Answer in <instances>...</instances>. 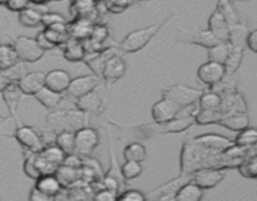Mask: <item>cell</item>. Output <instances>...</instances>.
<instances>
[{
  "mask_svg": "<svg viewBox=\"0 0 257 201\" xmlns=\"http://www.w3.org/2000/svg\"><path fill=\"white\" fill-rule=\"evenodd\" d=\"M23 94L34 95L38 90L45 85V73L43 72H29L25 73L17 82Z\"/></svg>",
  "mask_w": 257,
  "mask_h": 201,
  "instance_id": "obj_12",
  "label": "cell"
},
{
  "mask_svg": "<svg viewBox=\"0 0 257 201\" xmlns=\"http://www.w3.org/2000/svg\"><path fill=\"white\" fill-rule=\"evenodd\" d=\"M29 198L32 201H48V200H53V197L48 196L47 193L42 192L40 190H38L37 187H33L32 192H30Z\"/></svg>",
  "mask_w": 257,
  "mask_h": 201,
  "instance_id": "obj_54",
  "label": "cell"
},
{
  "mask_svg": "<svg viewBox=\"0 0 257 201\" xmlns=\"http://www.w3.org/2000/svg\"><path fill=\"white\" fill-rule=\"evenodd\" d=\"M124 155L125 160L137 161V162H142L147 158V150L145 146L140 142H132L124 147Z\"/></svg>",
  "mask_w": 257,
  "mask_h": 201,
  "instance_id": "obj_38",
  "label": "cell"
},
{
  "mask_svg": "<svg viewBox=\"0 0 257 201\" xmlns=\"http://www.w3.org/2000/svg\"><path fill=\"white\" fill-rule=\"evenodd\" d=\"M142 162H137V161L125 160V162L120 167V173H122L123 178L127 181L137 178L142 173Z\"/></svg>",
  "mask_w": 257,
  "mask_h": 201,
  "instance_id": "obj_44",
  "label": "cell"
},
{
  "mask_svg": "<svg viewBox=\"0 0 257 201\" xmlns=\"http://www.w3.org/2000/svg\"><path fill=\"white\" fill-rule=\"evenodd\" d=\"M54 175L63 187H70L82 177V171H80V168L69 167V166H65L62 163L57 167Z\"/></svg>",
  "mask_w": 257,
  "mask_h": 201,
  "instance_id": "obj_26",
  "label": "cell"
},
{
  "mask_svg": "<svg viewBox=\"0 0 257 201\" xmlns=\"http://www.w3.org/2000/svg\"><path fill=\"white\" fill-rule=\"evenodd\" d=\"M15 52L19 60L24 63H35L44 55V50L38 45L35 38L20 35L13 42Z\"/></svg>",
  "mask_w": 257,
  "mask_h": 201,
  "instance_id": "obj_3",
  "label": "cell"
},
{
  "mask_svg": "<svg viewBox=\"0 0 257 201\" xmlns=\"http://www.w3.org/2000/svg\"><path fill=\"white\" fill-rule=\"evenodd\" d=\"M47 125L52 128L53 132L59 133L65 131V111H54L45 117Z\"/></svg>",
  "mask_w": 257,
  "mask_h": 201,
  "instance_id": "obj_43",
  "label": "cell"
},
{
  "mask_svg": "<svg viewBox=\"0 0 257 201\" xmlns=\"http://www.w3.org/2000/svg\"><path fill=\"white\" fill-rule=\"evenodd\" d=\"M225 168L218 167H203L198 168L191 173V180L197 183L201 188H212L217 186L225 178Z\"/></svg>",
  "mask_w": 257,
  "mask_h": 201,
  "instance_id": "obj_5",
  "label": "cell"
},
{
  "mask_svg": "<svg viewBox=\"0 0 257 201\" xmlns=\"http://www.w3.org/2000/svg\"><path fill=\"white\" fill-rule=\"evenodd\" d=\"M38 190H40L42 192L47 193L50 197H57L60 192H62L63 186L60 185V182L58 181V178L55 177L54 173H48V175H42L35 180V186Z\"/></svg>",
  "mask_w": 257,
  "mask_h": 201,
  "instance_id": "obj_19",
  "label": "cell"
},
{
  "mask_svg": "<svg viewBox=\"0 0 257 201\" xmlns=\"http://www.w3.org/2000/svg\"><path fill=\"white\" fill-rule=\"evenodd\" d=\"M8 83H10L9 79H8V78L4 75V73H3L2 70H0V93H2L3 89H4V88L7 87Z\"/></svg>",
  "mask_w": 257,
  "mask_h": 201,
  "instance_id": "obj_56",
  "label": "cell"
},
{
  "mask_svg": "<svg viewBox=\"0 0 257 201\" xmlns=\"http://www.w3.org/2000/svg\"><path fill=\"white\" fill-rule=\"evenodd\" d=\"M72 77L64 69H53L45 73V87L58 93L67 92Z\"/></svg>",
  "mask_w": 257,
  "mask_h": 201,
  "instance_id": "obj_14",
  "label": "cell"
},
{
  "mask_svg": "<svg viewBox=\"0 0 257 201\" xmlns=\"http://www.w3.org/2000/svg\"><path fill=\"white\" fill-rule=\"evenodd\" d=\"M231 2H232V3H235V2H250V0H231Z\"/></svg>",
  "mask_w": 257,
  "mask_h": 201,
  "instance_id": "obj_60",
  "label": "cell"
},
{
  "mask_svg": "<svg viewBox=\"0 0 257 201\" xmlns=\"http://www.w3.org/2000/svg\"><path fill=\"white\" fill-rule=\"evenodd\" d=\"M257 142V130L255 127H246L238 131L237 136L233 140V143L241 147H252Z\"/></svg>",
  "mask_w": 257,
  "mask_h": 201,
  "instance_id": "obj_37",
  "label": "cell"
},
{
  "mask_svg": "<svg viewBox=\"0 0 257 201\" xmlns=\"http://www.w3.org/2000/svg\"><path fill=\"white\" fill-rule=\"evenodd\" d=\"M220 112L222 115L230 113H247V103L245 97L237 89L231 90L221 95Z\"/></svg>",
  "mask_w": 257,
  "mask_h": 201,
  "instance_id": "obj_10",
  "label": "cell"
},
{
  "mask_svg": "<svg viewBox=\"0 0 257 201\" xmlns=\"http://www.w3.org/2000/svg\"><path fill=\"white\" fill-rule=\"evenodd\" d=\"M19 62L14 47L10 44H0V70L9 69Z\"/></svg>",
  "mask_w": 257,
  "mask_h": 201,
  "instance_id": "obj_32",
  "label": "cell"
},
{
  "mask_svg": "<svg viewBox=\"0 0 257 201\" xmlns=\"http://www.w3.org/2000/svg\"><path fill=\"white\" fill-rule=\"evenodd\" d=\"M181 111L182 108L180 106H177L168 98L162 97V99L156 102L152 107L153 121L158 125H165L166 122L177 117Z\"/></svg>",
  "mask_w": 257,
  "mask_h": 201,
  "instance_id": "obj_9",
  "label": "cell"
},
{
  "mask_svg": "<svg viewBox=\"0 0 257 201\" xmlns=\"http://www.w3.org/2000/svg\"><path fill=\"white\" fill-rule=\"evenodd\" d=\"M221 95L212 90H203L201 97L198 98V108L205 111H220Z\"/></svg>",
  "mask_w": 257,
  "mask_h": 201,
  "instance_id": "obj_33",
  "label": "cell"
},
{
  "mask_svg": "<svg viewBox=\"0 0 257 201\" xmlns=\"http://www.w3.org/2000/svg\"><path fill=\"white\" fill-rule=\"evenodd\" d=\"M216 9L223 15V18L226 19V22L228 23V25L236 24V23L240 22V17L237 14V10L233 7V3L231 0H217V5H216Z\"/></svg>",
  "mask_w": 257,
  "mask_h": 201,
  "instance_id": "obj_36",
  "label": "cell"
},
{
  "mask_svg": "<svg viewBox=\"0 0 257 201\" xmlns=\"http://www.w3.org/2000/svg\"><path fill=\"white\" fill-rule=\"evenodd\" d=\"M243 53H245V49H241V48H236L231 45L230 53H228V55L226 57L225 62L222 64L223 68H225L226 75H232L240 68L243 59Z\"/></svg>",
  "mask_w": 257,
  "mask_h": 201,
  "instance_id": "obj_31",
  "label": "cell"
},
{
  "mask_svg": "<svg viewBox=\"0 0 257 201\" xmlns=\"http://www.w3.org/2000/svg\"><path fill=\"white\" fill-rule=\"evenodd\" d=\"M173 17H175V15H171L167 19L163 20L162 23H160V24L150 25V27L137 29L135 30V32L127 34L124 37V39L122 40V43L119 44V49L125 53L140 52L141 49H143V48L152 40V38L157 34L158 30H160L163 25L167 24Z\"/></svg>",
  "mask_w": 257,
  "mask_h": 201,
  "instance_id": "obj_1",
  "label": "cell"
},
{
  "mask_svg": "<svg viewBox=\"0 0 257 201\" xmlns=\"http://www.w3.org/2000/svg\"><path fill=\"white\" fill-rule=\"evenodd\" d=\"M99 84L100 78L98 75H80V77L72 78L67 88V93L77 99V98L94 90Z\"/></svg>",
  "mask_w": 257,
  "mask_h": 201,
  "instance_id": "obj_8",
  "label": "cell"
},
{
  "mask_svg": "<svg viewBox=\"0 0 257 201\" xmlns=\"http://www.w3.org/2000/svg\"><path fill=\"white\" fill-rule=\"evenodd\" d=\"M34 97H35V99L40 103V105L44 106L45 108H49V110H52V108H55L58 105H59L60 100H62V98H63V93L54 92V90L49 89V88L45 87L44 85L42 89L38 90V92L35 93Z\"/></svg>",
  "mask_w": 257,
  "mask_h": 201,
  "instance_id": "obj_30",
  "label": "cell"
},
{
  "mask_svg": "<svg viewBox=\"0 0 257 201\" xmlns=\"http://www.w3.org/2000/svg\"><path fill=\"white\" fill-rule=\"evenodd\" d=\"M228 23L223 18V15L217 9L213 10L208 19V30L220 40H227L228 35Z\"/></svg>",
  "mask_w": 257,
  "mask_h": 201,
  "instance_id": "obj_21",
  "label": "cell"
},
{
  "mask_svg": "<svg viewBox=\"0 0 257 201\" xmlns=\"http://www.w3.org/2000/svg\"><path fill=\"white\" fill-rule=\"evenodd\" d=\"M225 68L221 63L211 62V60H207L206 63H203L197 70V78L201 83L203 84L211 85L216 84L220 80H222L225 78Z\"/></svg>",
  "mask_w": 257,
  "mask_h": 201,
  "instance_id": "obj_11",
  "label": "cell"
},
{
  "mask_svg": "<svg viewBox=\"0 0 257 201\" xmlns=\"http://www.w3.org/2000/svg\"><path fill=\"white\" fill-rule=\"evenodd\" d=\"M217 125L227 128L230 131H238L250 126V117L247 113H230V115H222Z\"/></svg>",
  "mask_w": 257,
  "mask_h": 201,
  "instance_id": "obj_20",
  "label": "cell"
},
{
  "mask_svg": "<svg viewBox=\"0 0 257 201\" xmlns=\"http://www.w3.org/2000/svg\"><path fill=\"white\" fill-rule=\"evenodd\" d=\"M202 92V89L188 87L186 84H175L168 88H163L162 97L168 98L183 110V108L196 105Z\"/></svg>",
  "mask_w": 257,
  "mask_h": 201,
  "instance_id": "obj_2",
  "label": "cell"
},
{
  "mask_svg": "<svg viewBox=\"0 0 257 201\" xmlns=\"http://www.w3.org/2000/svg\"><path fill=\"white\" fill-rule=\"evenodd\" d=\"M88 125L87 113L79 110L65 111V131L75 132Z\"/></svg>",
  "mask_w": 257,
  "mask_h": 201,
  "instance_id": "obj_28",
  "label": "cell"
},
{
  "mask_svg": "<svg viewBox=\"0 0 257 201\" xmlns=\"http://www.w3.org/2000/svg\"><path fill=\"white\" fill-rule=\"evenodd\" d=\"M94 24V22L87 19V18H74L73 22L68 23L69 37L73 39L80 40V42H85V40L89 39Z\"/></svg>",
  "mask_w": 257,
  "mask_h": 201,
  "instance_id": "obj_15",
  "label": "cell"
},
{
  "mask_svg": "<svg viewBox=\"0 0 257 201\" xmlns=\"http://www.w3.org/2000/svg\"><path fill=\"white\" fill-rule=\"evenodd\" d=\"M54 143L65 153V155L73 153L74 152V132L63 131V132L57 133Z\"/></svg>",
  "mask_w": 257,
  "mask_h": 201,
  "instance_id": "obj_40",
  "label": "cell"
},
{
  "mask_svg": "<svg viewBox=\"0 0 257 201\" xmlns=\"http://www.w3.org/2000/svg\"><path fill=\"white\" fill-rule=\"evenodd\" d=\"M125 70H127V64L124 59L120 55L112 54L105 59L103 64L100 79H103L108 84H112L125 74Z\"/></svg>",
  "mask_w": 257,
  "mask_h": 201,
  "instance_id": "obj_6",
  "label": "cell"
},
{
  "mask_svg": "<svg viewBox=\"0 0 257 201\" xmlns=\"http://www.w3.org/2000/svg\"><path fill=\"white\" fill-rule=\"evenodd\" d=\"M195 123V118L192 115L185 116V117H175L173 120L168 121L162 126L163 133H181L183 131L188 130L191 126Z\"/></svg>",
  "mask_w": 257,
  "mask_h": 201,
  "instance_id": "obj_29",
  "label": "cell"
},
{
  "mask_svg": "<svg viewBox=\"0 0 257 201\" xmlns=\"http://www.w3.org/2000/svg\"><path fill=\"white\" fill-rule=\"evenodd\" d=\"M63 45H64V47H63V55H64V58L68 62H83L85 55V48L83 42L69 38V39L67 40V43Z\"/></svg>",
  "mask_w": 257,
  "mask_h": 201,
  "instance_id": "obj_22",
  "label": "cell"
},
{
  "mask_svg": "<svg viewBox=\"0 0 257 201\" xmlns=\"http://www.w3.org/2000/svg\"><path fill=\"white\" fill-rule=\"evenodd\" d=\"M207 50H208L207 53L208 60L223 64L226 57H227L228 53H230L231 50V44L228 42H226V40H222V42L217 43V44L213 45V47L208 48Z\"/></svg>",
  "mask_w": 257,
  "mask_h": 201,
  "instance_id": "obj_35",
  "label": "cell"
},
{
  "mask_svg": "<svg viewBox=\"0 0 257 201\" xmlns=\"http://www.w3.org/2000/svg\"><path fill=\"white\" fill-rule=\"evenodd\" d=\"M248 29L245 24H241L240 22L232 24L228 27V35L226 42L230 43L232 47L241 48L245 49L246 48V39H247Z\"/></svg>",
  "mask_w": 257,
  "mask_h": 201,
  "instance_id": "obj_27",
  "label": "cell"
},
{
  "mask_svg": "<svg viewBox=\"0 0 257 201\" xmlns=\"http://www.w3.org/2000/svg\"><path fill=\"white\" fill-rule=\"evenodd\" d=\"M102 186L105 188H109V190L117 191L118 190V180L112 176H105L102 181Z\"/></svg>",
  "mask_w": 257,
  "mask_h": 201,
  "instance_id": "obj_55",
  "label": "cell"
},
{
  "mask_svg": "<svg viewBox=\"0 0 257 201\" xmlns=\"http://www.w3.org/2000/svg\"><path fill=\"white\" fill-rule=\"evenodd\" d=\"M202 197L203 188H201L192 180L183 183L175 193V200L177 201H200Z\"/></svg>",
  "mask_w": 257,
  "mask_h": 201,
  "instance_id": "obj_23",
  "label": "cell"
},
{
  "mask_svg": "<svg viewBox=\"0 0 257 201\" xmlns=\"http://www.w3.org/2000/svg\"><path fill=\"white\" fill-rule=\"evenodd\" d=\"M35 40H37L38 45H39V47L42 48V49L44 50V52H45V50H52V49H54V48H57L54 44H53V43H50L49 40H48L47 38H45V35L43 34V32L38 33V35H37V38H35Z\"/></svg>",
  "mask_w": 257,
  "mask_h": 201,
  "instance_id": "obj_52",
  "label": "cell"
},
{
  "mask_svg": "<svg viewBox=\"0 0 257 201\" xmlns=\"http://www.w3.org/2000/svg\"><path fill=\"white\" fill-rule=\"evenodd\" d=\"M49 2H63V0H49Z\"/></svg>",
  "mask_w": 257,
  "mask_h": 201,
  "instance_id": "obj_61",
  "label": "cell"
},
{
  "mask_svg": "<svg viewBox=\"0 0 257 201\" xmlns=\"http://www.w3.org/2000/svg\"><path fill=\"white\" fill-rule=\"evenodd\" d=\"M177 42L201 45V47L208 49V48L213 47V45L222 42V40H220L217 37H215V35L207 29V30H196V32H193L191 35H185L183 33H181V35H178L177 38Z\"/></svg>",
  "mask_w": 257,
  "mask_h": 201,
  "instance_id": "obj_13",
  "label": "cell"
},
{
  "mask_svg": "<svg viewBox=\"0 0 257 201\" xmlns=\"http://www.w3.org/2000/svg\"><path fill=\"white\" fill-rule=\"evenodd\" d=\"M29 4V0H8V3L5 4V7L10 10V12L19 13L23 9L28 8Z\"/></svg>",
  "mask_w": 257,
  "mask_h": 201,
  "instance_id": "obj_51",
  "label": "cell"
},
{
  "mask_svg": "<svg viewBox=\"0 0 257 201\" xmlns=\"http://www.w3.org/2000/svg\"><path fill=\"white\" fill-rule=\"evenodd\" d=\"M193 140H195L196 142L201 143V145L206 146V147L220 151V152H222L226 148L233 145L232 140H230V138L227 137H223V136L220 135H201L195 137Z\"/></svg>",
  "mask_w": 257,
  "mask_h": 201,
  "instance_id": "obj_24",
  "label": "cell"
},
{
  "mask_svg": "<svg viewBox=\"0 0 257 201\" xmlns=\"http://www.w3.org/2000/svg\"><path fill=\"white\" fill-rule=\"evenodd\" d=\"M75 106H77V110L83 111L85 113H93V115L97 116L100 115L104 110V102L94 90L77 98Z\"/></svg>",
  "mask_w": 257,
  "mask_h": 201,
  "instance_id": "obj_16",
  "label": "cell"
},
{
  "mask_svg": "<svg viewBox=\"0 0 257 201\" xmlns=\"http://www.w3.org/2000/svg\"><path fill=\"white\" fill-rule=\"evenodd\" d=\"M69 9L73 19L74 18H87L95 23V20L99 18L97 13V3H94L93 0H72Z\"/></svg>",
  "mask_w": 257,
  "mask_h": 201,
  "instance_id": "obj_17",
  "label": "cell"
},
{
  "mask_svg": "<svg viewBox=\"0 0 257 201\" xmlns=\"http://www.w3.org/2000/svg\"><path fill=\"white\" fill-rule=\"evenodd\" d=\"M45 12H40L35 8H25L22 12H19V22L20 24L28 28H34L40 24L42 14Z\"/></svg>",
  "mask_w": 257,
  "mask_h": 201,
  "instance_id": "obj_34",
  "label": "cell"
},
{
  "mask_svg": "<svg viewBox=\"0 0 257 201\" xmlns=\"http://www.w3.org/2000/svg\"><path fill=\"white\" fill-rule=\"evenodd\" d=\"M14 137L23 147H25L30 152H39L45 146L43 142L42 133L30 126H19L15 131Z\"/></svg>",
  "mask_w": 257,
  "mask_h": 201,
  "instance_id": "obj_7",
  "label": "cell"
},
{
  "mask_svg": "<svg viewBox=\"0 0 257 201\" xmlns=\"http://www.w3.org/2000/svg\"><path fill=\"white\" fill-rule=\"evenodd\" d=\"M135 0H107L104 3L107 12L114 13V14H120L124 12L127 8H130L133 4Z\"/></svg>",
  "mask_w": 257,
  "mask_h": 201,
  "instance_id": "obj_45",
  "label": "cell"
},
{
  "mask_svg": "<svg viewBox=\"0 0 257 201\" xmlns=\"http://www.w3.org/2000/svg\"><path fill=\"white\" fill-rule=\"evenodd\" d=\"M40 155L44 158H47L49 162L54 163V165L59 166L62 165L63 160L65 157V153L58 147L55 143H52V145H47L42 148V151H39Z\"/></svg>",
  "mask_w": 257,
  "mask_h": 201,
  "instance_id": "obj_41",
  "label": "cell"
},
{
  "mask_svg": "<svg viewBox=\"0 0 257 201\" xmlns=\"http://www.w3.org/2000/svg\"><path fill=\"white\" fill-rule=\"evenodd\" d=\"M57 23H67L63 15L58 14V13H52V12H45L42 14V20H40V24L44 25V28L50 27L53 24H57Z\"/></svg>",
  "mask_w": 257,
  "mask_h": 201,
  "instance_id": "obj_47",
  "label": "cell"
},
{
  "mask_svg": "<svg viewBox=\"0 0 257 201\" xmlns=\"http://www.w3.org/2000/svg\"><path fill=\"white\" fill-rule=\"evenodd\" d=\"M99 145V133L92 127L80 128L74 132V152L88 157Z\"/></svg>",
  "mask_w": 257,
  "mask_h": 201,
  "instance_id": "obj_4",
  "label": "cell"
},
{
  "mask_svg": "<svg viewBox=\"0 0 257 201\" xmlns=\"http://www.w3.org/2000/svg\"><path fill=\"white\" fill-rule=\"evenodd\" d=\"M43 34L45 35L50 43L55 45V47H60V45L65 44L67 40L69 39V33H68V22L67 23H57L50 27L44 28L42 30Z\"/></svg>",
  "mask_w": 257,
  "mask_h": 201,
  "instance_id": "obj_18",
  "label": "cell"
},
{
  "mask_svg": "<svg viewBox=\"0 0 257 201\" xmlns=\"http://www.w3.org/2000/svg\"><path fill=\"white\" fill-rule=\"evenodd\" d=\"M246 47L251 50V52H257V32L256 30H251L248 32L247 39H246Z\"/></svg>",
  "mask_w": 257,
  "mask_h": 201,
  "instance_id": "obj_53",
  "label": "cell"
},
{
  "mask_svg": "<svg viewBox=\"0 0 257 201\" xmlns=\"http://www.w3.org/2000/svg\"><path fill=\"white\" fill-rule=\"evenodd\" d=\"M222 117V113L220 111H205L200 110L196 111V113L193 115V118H195V123L197 125H217L218 121Z\"/></svg>",
  "mask_w": 257,
  "mask_h": 201,
  "instance_id": "obj_39",
  "label": "cell"
},
{
  "mask_svg": "<svg viewBox=\"0 0 257 201\" xmlns=\"http://www.w3.org/2000/svg\"><path fill=\"white\" fill-rule=\"evenodd\" d=\"M238 171L243 177L256 178L257 177V156L256 153L246 156L242 162L238 165Z\"/></svg>",
  "mask_w": 257,
  "mask_h": 201,
  "instance_id": "obj_42",
  "label": "cell"
},
{
  "mask_svg": "<svg viewBox=\"0 0 257 201\" xmlns=\"http://www.w3.org/2000/svg\"><path fill=\"white\" fill-rule=\"evenodd\" d=\"M98 192H95L94 198L99 201H113L117 200V192L113 190H109V188L102 187L100 190H97Z\"/></svg>",
  "mask_w": 257,
  "mask_h": 201,
  "instance_id": "obj_49",
  "label": "cell"
},
{
  "mask_svg": "<svg viewBox=\"0 0 257 201\" xmlns=\"http://www.w3.org/2000/svg\"><path fill=\"white\" fill-rule=\"evenodd\" d=\"M93 2H94V3H105L107 0H93Z\"/></svg>",
  "mask_w": 257,
  "mask_h": 201,
  "instance_id": "obj_59",
  "label": "cell"
},
{
  "mask_svg": "<svg viewBox=\"0 0 257 201\" xmlns=\"http://www.w3.org/2000/svg\"><path fill=\"white\" fill-rule=\"evenodd\" d=\"M146 195L140 190H135V188H131V190H125L120 193L119 196H117V200H127V201H145Z\"/></svg>",
  "mask_w": 257,
  "mask_h": 201,
  "instance_id": "obj_48",
  "label": "cell"
},
{
  "mask_svg": "<svg viewBox=\"0 0 257 201\" xmlns=\"http://www.w3.org/2000/svg\"><path fill=\"white\" fill-rule=\"evenodd\" d=\"M8 3V0H0V5H5Z\"/></svg>",
  "mask_w": 257,
  "mask_h": 201,
  "instance_id": "obj_58",
  "label": "cell"
},
{
  "mask_svg": "<svg viewBox=\"0 0 257 201\" xmlns=\"http://www.w3.org/2000/svg\"><path fill=\"white\" fill-rule=\"evenodd\" d=\"M48 2H49V0H29V3H33V4H37V5H43Z\"/></svg>",
  "mask_w": 257,
  "mask_h": 201,
  "instance_id": "obj_57",
  "label": "cell"
},
{
  "mask_svg": "<svg viewBox=\"0 0 257 201\" xmlns=\"http://www.w3.org/2000/svg\"><path fill=\"white\" fill-rule=\"evenodd\" d=\"M34 153L35 152H30V155L27 156V158H25L24 172L28 177L33 178V180H37V178L40 176V172L38 171V168L35 167L34 165Z\"/></svg>",
  "mask_w": 257,
  "mask_h": 201,
  "instance_id": "obj_46",
  "label": "cell"
},
{
  "mask_svg": "<svg viewBox=\"0 0 257 201\" xmlns=\"http://www.w3.org/2000/svg\"><path fill=\"white\" fill-rule=\"evenodd\" d=\"M62 163L65 166H69V167L82 168V160H80L79 155L77 156V153L75 152L69 153V155H65L64 160H63Z\"/></svg>",
  "mask_w": 257,
  "mask_h": 201,
  "instance_id": "obj_50",
  "label": "cell"
},
{
  "mask_svg": "<svg viewBox=\"0 0 257 201\" xmlns=\"http://www.w3.org/2000/svg\"><path fill=\"white\" fill-rule=\"evenodd\" d=\"M2 94L8 110H9V112L14 116L15 112H17L18 107H19L20 98H22V94H23L19 85H18L15 82L8 83L7 87L3 89Z\"/></svg>",
  "mask_w": 257,
  "mask_h": 201,
  "instance_id": "obj_25",
  "label": "cell"
}]
</instances>
